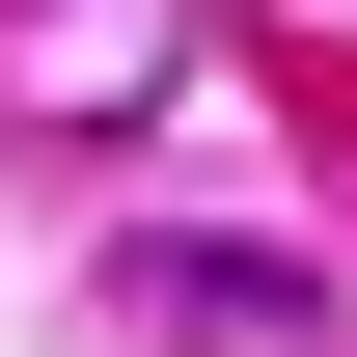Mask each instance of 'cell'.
<instances>
[{
    "instance_id": "1",
    "label": "cell",
    "mask_w": 357,
    "mask_h": 357,
    "mask_svg": "<svg viewBox=\"0 0 357 357\" xmlns=\"http://www.w3.org/2000/svg\"><path fill=\"white\" fill-rule=\"evenodd\" d=\"M137 330H248V357H303V275H275V248H137Z\"/></svg>"
}]
</instances>
